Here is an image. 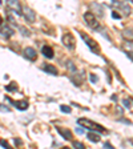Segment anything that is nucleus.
<instances>
[{"label": "nucleus", "instance_id": "1", "mask_svg": "<svg viewBox=\"0 0 133 149\" xmlns=\"http://www.w3.org/2000/svg\"><path fill=\"white\" fill-rule=\"evenodd\" d=\"M77 124L80 125V127L85 128V129H89L91 132H101V133H105V134L108 133V130L102 127V125L93 123V121H91L89 118H79Z\"/></svg>", "mask_w": 133, "mask_h": 149}, {"label": "nucleus", "instance_id": "2", "mask_svg": "<svg viewBox=\"0 0 133 149\" xmlns=\"http://www.w3.org/2000/svg\"><path fill=\"white\" fill-rule=\"evenodd\" d=\"M61 43L64 44L65 48H68L69 51H73L75 47H76V39L71 32H65L61 37Z\"/></svg>", "mask_w": 133, "mask_h": 149}, {"label": "nucleus", "instance_id": "3", "mask_svg": "<svg viewBox=\"0 0 133 149\" xmlns=\"http://www.w3.org/2000/svg\"><path fill=\"white\" fill-rule=\"evenodd\" d=\"M84 19H85V22H87V24L89 25L92 29H96V31H100V23L99 20L96 19V16H95V13L93 12H85L84 13Z\"/></svg>", "mask_w": 133, "mask_h": 149}, {"label": "nucleus", "instance_id": "4", "mask_svg": "<svg viewBox=\"0 0 133 149\" xmlns=\"http://www.w3.org/2000/svg\"><path fill=\"white\" fill-rule=\"evenodd\" d=\"M80 36H81V39H83V40L87 43L88 48H89L92 52L96 53V55H99V53H100V51H99V44H97L96 41L93 40V39H91V37L88 36L85 32H80Z\"/></svg>", "mask_w": 133, "mask_h": 149}, {"label": "nucleus", "instance_id": "5", "mask_svg": "<svg viewBox=\"0 0 133 149\" xmlns=\"http://www.w3.org/2000/svg\"><path fill=\"white\" fill-rule=\"evenodd\" d=\"M7 6V9H8V12L13 13L15 16H22V6L19 1L16 0H8L6 3Z\"/></svg>", "mask_w": 133, "mask_h": 149}, {"label": "nucleus", "instance_id": "6", "mask_svg": "<svg viewBox=\"0 0 133 149\" xmlns=\"http://www.w3.org/2000/svg\"><path fill=\"white\" fill-rule=\"evenodd\" d=\"M111 6L112 7H116V8H118L121 11V13H124V16H129L130 13H132V9H130V7L128 6L127 3H123V1H117V0H113V1H111Z\"/></svg>", "mask_w": 133, "mask_h": 149}, {"label": "nucleus", "instance_id": "7", "mask_svg": "<svg viewBox=\"0 0 133 149\" xmlns=\"http://www.w3.org/2000/svg\"><path fill=\"white\" fill-rule=\"evenodd\" d=\"M22 15L24 16L27 23H35V20H36V13H35V11L32 8H29V7H23Z\"/></svg>", "mask_w": 133, "mask_h": 149}, {"label": "nucleus", "instance_id": "8", "mask_svg": "<svg viewBox=\"0 0 133 149\" xmlns=\"http://www.w3.org/2000/svg\"><path fill=\"white\" fill-rule=\"evenodd\" d=\"M23 56H24L27 60H31V61H35L37 59V52L35 48L32 47H27L24 51H23Z\"/></svg>", "mask_w": 133, "mask_h": 149}, {"label": "nucleus", "instance_id": "9", "mask_svg": "<svg viewBox=\"0 0 133 149\" xmlns=\"http://www.w3.org/2000/svg\"><path fill=\"white\" fill-rule=\"evenodd\" d=\"M71 81L76 85V87H80L81 84L84 83V73L83 72H75V73L71 74Z\"/></svg>", "mask_w": 133, "mask_h": 149}, {"label": "nucleus", "instance_id": "10", "mask_svg": "<svg viewBox=\"0 0 133 149\" xmlns=\"http://www.w3.org/2000/svg\"><path fill=\"white\" fill-rule=\"evenodd\" d=\"M15 31H13V28H11L9 25H1L0 27V36L4 37V39H9V37H12Z\"/></svg>", "mask_w": 133, "mask_h": 149}, {"label": "nucleus", "instance_id": "11", "mask_svg": "<svg viewBox=\"0 0 133 149\" xmlns=\"http://www.w3.org/2000/svg\"><path fill=\"white\" fill-rule=\"evenodd\" d=\"M7 100H8V101L11 102L13 107H16L19 111H25V109L29 107V104H28L27 100H19V101H12V100H9L8 97H7Z\"/></svg>", "mask_w": 133, "mask_h": 149}, {"label": "nucleus", "instance_id": "12", "mask_svg": "<svg viewBox=\"0 0 133 149\" xmlns=\"http://www.w3.org/2000/svg\"><path fill=\"white\" fill-rule=\"evenodd\" d=\"M121 48H123V51L128 55V57L133 60V43L132 41H125V43L121 45Z\"/></svg>", "mask_w": 133, "mask_h": 149}, {"label": "nucleus", "instance_id": "13", "mask_svg": "<svg viewBox=\"0 0 133 149\" xmlns=\"http://www.w3.org/2000/svg\"><path fill=\"white\" fill-rule=\"evenodd\" d=\"M41 69H43L44 72H47V73L52 74V76H56V74L59 73L57 68H56L55 65H51V64H43L41 65Z\"/></svg>", "mask_w": 133, "mask_h": 149}, {"label": "nucleus", "instance_id": "14", "mask_svg": "<svg viewBox=\"0 0 133 149\" xmlns=\"http://www.w3.org/2000/svg\"><path fill=\"white\" fill-rule=\"evenodd\" d=\"M41 53H43L44 57H47V59H53V56H55L52 47H49V45H44L41 48Z\"/></svg>", "mask_w": 133, "mask_h": 149}, {"label": "nucleus", "instance_id": "15", "mask_svg": "<svg viewBox=\"0 0 133 149\" xmlns=\"http://www.w3.org/2000/svg\"><path fill=\"white\" fill-rule=\"evenodd\" d=\"M57 133L63 136L64 140H72V132L67 128H57Z\"/></svg>", "mask_w": 133, "mask_h": 149}, {"label": "nucleus", "instance_id": "16", "mask_svg": "<svg viewBox=\"0 0 133 149\" xmlns=\"http://www.w3.org/2000/svg\"><path fill=\"white\" fill-rule=\"evenodd\" d=\"M123 37L127 41H132L133 40V29L132 28H125L123 29Z\"/></svg>", "mask_w": 133, "mask_h": 149}, {"label": "nucleus", "instance_id": "17", "mask_svg": "<svg viewBox=\"0 0 133 149\" xmlns=\"http://www.w3.org/2000/svg\"><path fill=\"white\" fill-rule=\"evenodd\" d=\"M91 8H92V9H97V15H99V16H101V17H102V16H104V11H102V7L101 6H100V4H97V3H93L92 4V6H91Z\"/></svg>", "mask_w": 133, "mask_h": 149}, {"label": "nucleus", "instance_id": "18", "mask_svg": "<svg viewBox=\"0 0 133 149\" xmlns=\"http://www.w3.org/2000/svg\"><path fill=\"white\" fill-rule=\"evenodd\" d=\"M88 139H89L92 143H99L100 140H101L99 134H96L95 132H89V133H88Z\"/></svg>", "mask_w": 133, "mask_h": 149}, {"label": "nucleus", "instance_id": "19", "mask_svg": "<svg viewBox=\"0 0 133 149\" xmlns=\"http://www.w3.org/2000/svg\"><path fill=\"white\" fill-rule=\"evenodd\" d=\"M6 89L8 91V92H15V91H17V84H16L15 81H12V83H9L8 85H7Z\"/></svg>", "mask_w": 133, "mask_h": 149}, {"label": "nucleus", "instance_id": "20", "mask_svg": "<svg viewBox=\"0 0 133 149\" xmlns=\"http://www.w3.org/2000/svg\"><path fill=\"white\" fill-rule=\"evenodd\" d=\"M72 145H73L75 149H85V145L80 141H72Z\"/></svg>", "mask_w": 133, "mask_h": 149}, {"label": "nucleus", "instance_id": "21", "mask_svg": "<svg viewBox=\"0 0 133 149\" xmlns=\"http://www.w3.org/2000/svg\"><path fill=\"white\" fill-rule=\"evenodd\" d=\"M67 68L71 69L72 73H75V72L77 71V69H76V67H75V64H73V61H68V63H67Z\"/></svg>", "mask_w": 133, "mask_h": 149}, {"label": "nucleus", "instance_id": "22", "mask_svg": "<svg viewBox=\"0 0 133 149\" xmlns=\"http://www.w3.org/2000/svg\"><path fill=\"white\" fill-rule=\"evenodd\" d=\"M60 111L63 112V113H71V107H68V105H61L60 107Z\"/></svg>", "mask_w": 133, "mask_h": 149}, {"label": "nucleus", "instance_id": "23", "mask_svg": "<svg viewBox=\"0 0 133 149\" xmlns=\"http://www.w3.org/2000/svg\"><path fill=\"white\" fill-rule=\"evenodd\" d=\"M19 31L22 32L23 36H29V35H31V33H29V31H28V29H25L24 27H19Z\"/></svg>", "mask_w": 133, "mask_h": 149}, {"label": "nucleus", "instance_id": "24", "mask_svg": "<svg viewBox=\"0 0 133 149\" xmlns=\"http://www.w3.org/2000/svg\"><path fill=\"white\" fill-rule=\"evenodd\" d=\"M0 145L3 146V148H4V149H12V148H11V146H9V144H8V143H7L6 140H3V139L0 140Z\"/></svg>", "mask_w": 133, "mask_h": 149}, {"label": "nucleus", "instance_id": "25", "mask_svg": "<svg viewBox=\"0 0 133 149\" xmlns=\"http://www.w3.org/2000/svg\"><path fill=\"white\" fill-rule=\"evenodd\" d=\"M123 104H124L125 108H130V104H132V101H130L129 99H123Z\"/></svg>", "mask_w": 133, "mask_h": 149}, {"label": "nucleus", "instance_id": "26", "mask_svg": "<svg viewBox=\"0 0 133 149\" xmlns=\"http://www.w3.org/2000/svg\"><path fill=\"white\" fill-rule=\"evenodd\" d=\"M89 80L92 81V83H97V81H99V77H97L95 73H91L89 74Z\"/></svg>", "mask_w": 133, "mask_h": 149}, {"label": "nucleus", "instance_id": "27", "mask_svg": "<svg viewBox=\"0 0 133 149\" xmlns=\"http://www.w3.org/2000/svg\"><path fill=\"white\" fill-rule=\"evenodd\" d=\"M0 111H1V112H9L11 109H9L7 105H3V104H0Z\"/></svg>", "mask_w": 133, "mask_h": 149}, {"label": "nucleus", "instance_id": "28", "mask_svg": "<svg viewBox=\"0 0 133 149\" xmlns=\"http://www.w3.org/2000/svg\"><path fill=\"white\" fill-rule=\"evenodd\" d=\"M112 17L113 19H121V15H118V13L115 11V12H112Z\"/></svg>", "mask_w": 133, "mask_h": 149}, {"label": "nucleus", "instance_id": "29", "mask_svg": "<svg viewBox=\"0 0 133 149\" xmlns=\"http://www.w3.org/2000/svg\"><path fill=\"white\" fill-rule=\"evenodd\" d=\"M104 148H105V149H115L109 143H105V144H104Z\"/></svg>", "mask_w": 133, "mask_h": 149}, {"label": "nucleus", "instance_id": "30", "mask_svg": "<svg viewBox=\"0 0 133 149\" xmlns=\"http://www.w3.org/2000/svg\"><path fill=\"white\" fill-rule=\"evenodd\" d=\"M76 133H77V134H84V129H81V128H77V129H76Z\"/></svg>", "mask_w": 133, "mask_h": 149}, {"label": "nucleus", "instance_id": "31", "mask_svg": "<svg viewBox=\"0 0 133 149\" xmlns=\"http://www.w3.org/2000/svg\"><path fill=\"white\" fill-rule=\"evenodd\" d=\"M15 144H16V145H22V141H20V139H15Z\"/></svg>", "mask_w": 133, "mask_h": 149}, {"label": "nucleus", "instance_id": "32", "mask_svg": "<svg viewBox=\"0 0 133 149\" xmlns=\"http://www.w3.org/2000/svg\"><path fill=\"white\" fill-rule=\"evenodd\" d=\"M112 99H113V101H117V96H116V95H113V96H112Z\"/></svg>", "mask_w": 133, "mask_h": 149}, {"label": "nucleus", "instance_id": "33", "mask_svg": "<svg viewBox=\"0 0 133 149\" xmlns=\"http://www.w3.org/2000/svg\"><path fill=\"white\" fill-rule=\"evenodd\" d=\"M1 24H3V17L0 16V27H1Z\"/></svg>", "mask_w": 133, "mask_h": 149}, {"label": "nucleus", "instance_id": "34", "mask_svg": "<svg viewBox=\"0 0 133 149\" xmlns=\"http://www.w3.org/2000/svg\"><path fill=\"white\" fill-rule=\"evenodd\" d=\"M63 149H69V148H63Z\"/></svg>", "mask_w": 133, "mask_h": 149}]
</instances>
